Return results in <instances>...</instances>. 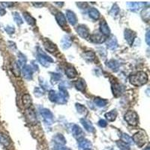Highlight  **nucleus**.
<instances>
[{
    "instance_id": "nucleus-1",
    "label": "nucleus",
    "mask_w": 150,
    "mask_h": 150,
    "mask_svg": "<svg viewBox=\"0 0 150 150\" xmlns=\"http://www.w3.org/2000/svg\"><path fill=\"white\" fill-rule=\"evenodd\" d=\"M130 83L135 86H141L148 81V75L144 71H138L129 77Z\"/></svg>"
},
{
    "instance_id": "nucleus-2",
    "label": "nucleus",
    "mask_w": 150,
    "mask_h": 150,
    "mask_svg": "<svg viewBox=\"0 0 150 150\" xmlns=\"http://www.w3.org/2000/svg\"><path fill=\"white\" fill-rule=\"evenodd\" d=\"M125 120L131 125L136 126L138 124V116L134 111H128L125 115Z\"/></svg>"
},
{
    "instance_id": "nucleus-3",
    "label": "nucleus",
    "mask_w": 150,
    "mask_h": 150,
    "mask_svg": "<svg viewBox=\"0 0 150 150\" xmlns=\"http://www.w3.org/2000/svg\"><path fill=\"white\" fill-rule=\"evenodd\" d=\"M132 140H133L134 143H136V145L139 148H141V147L145 145L146 141V134L143 132L140 131V132H137V133L134 135L133 137H132Z\"/></svg>"
},
{
    "instance_id": "nucleus-4",
    "label": "nucleus",
    "mask_w": 150,
    "mask_h": 150,
    "mask_svg": "<svg viewBox=\"0 0 150 150\" xmlns=\"http://www.w3.org/2000/svg\"><path fill=\"white\" fill-rule=\"evenodd\" d=\"M40 112H41V115L44 118V120L47 124H52L53 120V115L49 110L42 109L41 110Z\"/></svg>"
},
{
    "instance_id": "nucleus-5",
    "label": "nucleus",
    "mask_w": 150,
    "mask_h": 150,
    "mask_svg": "<svg viewBox=\"0 0 150 150\" xmlns=\"http://www.w3.org/2000/svg\"><path fill=\"white\" fill-rule=\"evenodd\" d=\"M124 36L128 45H132L134 41L135 37H136V34H135L134 32H133V31L131 30V29H125V30Z\"/></svg>"
},
{
    "instance_id": "nucleus-6",
    "label": "nucleus",
    "mask_w": 150,
    "mask_h": 150,
    "mask_svg": "<svg viewBox=\"0 0 150 150\" xmlns=\"http://www.w3.org/2000/svg\"><path fill=\"white\" fill-rule=\"evenodd\" d=\"M23 76L26 80H32L33 79V70L30 65H23L22 69Z\"/></svg>"
},
{
    "instance_id": "nucleus-7",
    "label": "nucleus",
    "mask_w": 150,
    "mask_h": 150,
    "mask_svg": "<svg viewBox=\"0 0 150 150\" xmlns=\"http://www.w3.org/2000/svg\"><path fill=\"white\" fill-rule=\"evenodd\" d=\"M77 30V33L80 36L83 38H88V36L89 35V31L88 29V28L86 26L83 25H80V26H77V28L76 29Z\"/></svg>"
},
{
    "instance_id": "nucleus-8",
    "label": "nucleus",
    "mask_w": 150,
    "mask_h": 150,
    "mask_svg": "<svg viewBox=\"0 0 150 150\" xmlns=\"http://www.w3.org/2000/svg\"><path fill=\"white\" fill-rule=\"evenodd\" d=\"M78 146L80 149L81 150H87L91 149L92 147V143L89 140H86L85 138H81L79 140L78 142Z\"/></svg>"
},
{
    "instance_id": "nucleus-9",
    "label": "nucleus",
    "mask_w": 150,
    "mask_h": 150,
    "mask_svg": "<svg viewBox=\"0 0 150 150\" xmlns=\"http://www.w3.org/2000/svg\"><path fill=\"white\" fill-rule=\"evenodd\" d=\"M56 20L58 23V24L61 27L65 28L67 27V21H66V18H65V15H64L61 12H59L57 13L56 15Z\"/></svg>"
},
{
    "instance_id": "nucleus-10",
    "label": "nucleus",
    "mask_w": 150,
    "mask_h": 150,
    "mask_svg": "<svg viewBox=\"0 0 150 150\" xmlns=\"http://www.w3.org/2000/svg\"><path fill=\"white\" fill-rule=\"evenodd\" d=\"M112 90L113 92V95H114L116 97H119L122 95L123 90H124V87L123 86H122L120 83H116L112 84Z\"/></svg>"
},
{
    "instance_id": "nucleus-11",
    "label": "nucleus",
    "mask_w": 150,
    "mask_h": 150,
    "mask_svg": "<svg viewBox=\"0 0 150 150\" xmlns=\"http://www.w3.org/2000/svg\"><path fill=\"white\" fill-rule=\"evenodd\" d=\"M90 39L92 42L97 43V44H101L105 41V36L103 35L101 33H96L90 36Z\"/></svg>"
},
{
    "instance_id": "nucleus-12",
    "label": "nucleus",
    "mask_w": 150,
    "mask_h": 150,
    "mask_svg": "<svg viewBox=\"0 0 150 150\" xmlns=\"http://www.w3.org/2000/svg\"><path fill=\"white\" fill-rule=\"evenodd\" d=\"M100 32L104 36H108L110 34V28L105 21H102L100 23Z\"/></svg>"
},
{
    "instance_id": "nucleus-13",
    "label": "nucleus",
    "mask_w": 150,
    "mask_h": 150,
    "mask_svg": "<svg viewBox=\"0 0 150 150\" xmlns=\"http://www.w3.org/2000/svg\"><path fill=\"white\" fill-rule=\"evenodd\" d=\"M66 17L68 19V21L70 23L71 25H75L77 23V17L73 11L70 10L66 11Z\"/></svg>"
},
{
    "instance_id": "nucleus-14",
    "label": "nucleus",
    "mask_w": 150,
    "mask_h": 150,
    "mask_svg": "<svg viewBox=\"0 0 150 150\" xmlns=\"http://www.w3.org/2000/svg\"><path fill=\"white\" fill-rule=\"evenodd\" d=\"M107 46L109 49L114 50L118 47V43L116 38L115 36H111L107 41Z\"/></svg>"
},
{
    "instance_id": "nucleus-15",
    "label": "nucleus",
    "mask_w": 150,
    "mask_h": 150,
    "mask_svg": "<svg viewBox=\"0 0 150 150\" xmlns=\"http://www.w3.org/2000/svg\"><path fill=\"white\" fill-rule=\"evenodd\" d=\"M71 132L73 136L76 137V138H80L82 137L83 131L77 125H74L73 126H72Z\"/></svg>"
},
{
    "instance_id": "nucleus-16",
    "label": "nucleus",
    "mask_w": 150,
    "mask_h": 150,
    "mask_svg": "<svg viewBox=\"0 0 150 150\" xmlns=\"http://www.w3.org/2000/svg\"><path fill=\"white\" fill-rule=\"evenodd\" d=\"M80 122H81V124L83 125V126L84 127V128H85L87 131H89V132H93V131H95V128H94V126L92 125V124L90 122L88 121V120H85V119H81V120H80Z\"/></svg>"
},
{
    "instance_id": "nucleus-17",
    "label": "nucleus",
    "mask_w": 150,
    "mask_h": 150,
    "mask_svg": "<svg viewBox=\"0 0 150 150\" xmlns=\"http://www.w3.org/2000/svg\"><path fill=\"white\" fill-rule=\"evenodd\" d=\"M65 74H66L67 77L70 79L74 78L77 75V71L75 70L74 68L72 66H68L65 68Z\"/></svg>"
},
{
    "instance_id": "nucleus-18",
    "label": "nucleus",
    "mask_w": 150,
    "mask_h": 150,
    "mask_svg": "<svg viewBox=\"0 0 150 150\" xmlns=\"http://www.w3.org/2000/svg\"><path fill=\"white\" fill-rule=\"evenodd\" d=\"M53 140H54V142L56 144H58L60 146H64L65 143H66V140H65V138L64 137L63 135L59 134H56V136L53 137Z\"/></svg>"
},
{
    "instance_id": "nucleus-19",
    "label": "nucleus",
    "mask_w": 150,
    "mask_h": 150,
    "mask_svg": "<svg viewBox=\"0 0 150 150\" xmlns=\"http://www.w3.org/2000/svg\"><path fill=\"white\" fill-rule=\"evenodd\" d=\"M0 143L4 146L8 147L11 145V140L7 135L3 133H0Z\"/></svg>"
},
{
    "instance_id": "nucleus-20",
    "label": "nucleus",
    "mask_w": 150,
    "mask_h": 150,
    "mask_svg": "<svg viewBox=\"0 0 150 150\" xmlns=\"http://www.w3.org/2000/svg\"><path fill=\"white\" fill-rule=\"evenodd\" d=\"M23 104L26 109H29L32 105V98L29 94H25L23 96Z\"/></svg>"
},
{
    "instance_id": "nucleus-21",
    "label": "nucleus",
    "mask_w": 150,
    "mask_h": 150,
    "mask_svg": "<svg viewBox=\"0 0 150 150\" xmlns=\"http://www.w3.org/2000/svg\"><path fill=\"white\" fill-rule=\"evenodd\" d=\"M26 119L29 120V122L31 123H35L36 122V116L34 111L32 110H28L26 112Z\"/></svg>"
},
{
    "instance_id": "nucleus-22",
    "label": "nucleus",
    "mask_w": 150,
    "mask_h": 150,
    "mask_svg": "<svg viewBox=\"0 0 150 150\" xmlns=\"http://www.w3.org/2000/svg\"><path fill=\"white\" fill-rule=\"evenodd\" d=\"M116 116H117V112H116V110H112L105 113L106 119L110 122L114 121L116 120Z\"/></svg>"
},
{
    "instance_id": "nucleus-23",
    "label": "nucleus",
    "mask_w": 150,
    "mask_h": 150,
    "mask_svg": "<svg viewBox=\"0 0 150 150\" xmlns=\"http://www.w3.org/2000/svg\"><path fill=\"white\" fill-rule=\"evenodd\" d=\"M107 65H108V67H109L110 68L111 70L115 71H116L119 69V68H120V64H119V62L114 59H111L110 61L108 62Z\"/></svg>"
},
{
    "instance_id": "nucleus-24",
    "label": "nucleus",
    "mask_w": 150,
    "mask_h": 150,
    "mask_svg": "<svg viewBox=\"0 0 150 150\" xmlns=\"http://www.w3.org/2000/svg\"><path fill=\"white\" fill-rule=\"evenodd\" d=\"M128 5L130 10L132 11H137L141 8L143 4L141 2H128Z\"/></svg>"
},
{
    "instance_id": "nucleus-25",
    "label": "nucleus",
    "mask_w": 150,
    "mask_h": 150,
    "mask_svg": "<svg viewBox=\"0 0 150 150\" xmlns=\"http://www.w3.org/2000/svg\"><path fill=\"white\" fill-rule=\"evenodd\" d=\"M45 47L47 50H48V51L50 52V53H53V52L57 50V48H56V45H55L54 44H53L51 41H46V42L45 43Z\"/></svg>"
},
{
    "instance_id": "nucleus-26",
    "label": "nucleus",
    "mask_w": 150,
    "mask_h": 150,
    "mask_svg": "<svg viewBox=\"0 0 150 150\" xmlns=\"http://www.w3.org/2000/svg\"><path fill=\"white\" fill-rule=\"evenodd\" d=\"M71 45V38L68 36H65L62 40V46L64 49H68L69 48Z\"/></svg>"
},
{
    "instance_id": "nucleus-27",
    "label": "nucleus",
    "mask_w": 150,
    "mask_h": 150,
    "mask_svg": "<svg viewBox=\"0 0 150 150\" xmlns=\"http://www.w3.org/2000/svg\"><path fill=\"white\" fill-rule=\"evenodd\" d=\"M23 17L26 20V22L31 25V26H34L35 24V20L34 17H33L29 14H28L27 12H24L23 13Z\"/></svg>"
},
{
    "instance_id": "nucleus-28",
    "label": "nucleus",
    "mask_w": 150,
    "mask_h": 150,
    "mask_svg": "<svg viewBox=\"0 0 150 150\" xmlns=\"http://www.w3.org/2000/svg\"><path fill=\"white\" fill-rule=\"evenodd\" d=\"M89 17L93 20H98L100 17V13L96 8H91L89 11Z\"/></svg>"
},
{
    "instance_id": "nucleus-29",
    "label": "nucleus",
    "mask_w": 150,
    "mask_h": 150,
    "mask_svg": "<svg viewBox=\"0 0 150 150\" xmlns=\"http://www.w3.org/2000/svg\"><path fill=\"white\" fill-rule=\"evenodd\" d=\"M76 109H77V112H78L79 113L84 115V116H86V115L88 113V110H87V109L86 108V107H84L82 104H76Z\"/></svg>"
},
{
    "instance_id": "nucleus-30",
    "label": "nucleus",
    "mask_w": 150,
    "mask_h": 150,
    "mask_svg": "<svg viewBox=\"0 0 150 150\" xmlns=\"http://www.w3.org/2000/svg\"><path fill=\"white\" fill-rule=\"evenodd\" d=\"M108 102V100L100 98H96L94 100V103H95L98 107H101V108L107 105Z\"/></svg>"
},
{
    "instance_id": "nucleus-31",
    "label": "nucleus",
    "mask_w": 150,
    "mask_h": 150,
    "mask_svg": "<svg viewBox=\"0 0 150 150\" xmlns=\"http://www.w3.org/2000/svg\"><path fill=\"white\" fill-rule=\"evenodd\" d=\"M74 86L76 87V89L81 92H83L85 90V83L81 80H77L76 82H74Z\"/></svg>"
},
{
    "instance_id": "nucleus-32",
    "label": "nucleus",
    "mask_w": 150,
    "mask_h": 150,
    "mask_svg": "<svg viewBox=\"0 0 150 150\" xmlns=\"http://www.w3.org/2000/svg\"><path fill=\"white\" fill-rule=\"evenodd\" d=\"M122 141L127 143V144H133L134 143L133 140H132L131 137L125 133H123L122 135Z\"/></svg>"
},
{
    "instance_id": "nucleus-33",
    "label": "nucleus",
    "mask_w": 150,
    "mask_h": 150,
    "mask_svg": "<svg viewBox=\"0 0 150 150\" xmlns=\"http://www.w3.org/2000/svg\"><path fill=\"white\" fill-rule=\"evenodd\" d=\"M13 17H14V21L17 23V25H21V24L23 23V19L21 18V15H20L17 12H14V13H13Z\"/></svg>"
},
{
    "instance_id": "nucleus-34",
    "label": "nucleus",
    "mask_w": 150,
    "mask_h": 150,
    "mask_svg": "<svg viewBox=\"0 0 150 150\" xmlns=\"http://www.w3.org/2000/svg\"><path fill=\"white\" fill-rule=\"evenodd\" d=\"M118 147L120 148V150H130V147L128 144L124 143L123 141H118L116 143Z\"/></svg>"
},
{
    "instance_id": "nucleus-35",
    "label": "nucleus",
    "mask_w": 150,
    "mask_h": 150,
    "mask_svg": "<svg viewBox=\"0 0 150 150\" xmlns=\"http://www.w3.org/2000/svg\"><path fill=\"white\" fill-rule=\"evenodd\" d=\"M119 12H120V8H119V7H118V5L115 4V5L112 6V9H111L110 14L112 16H116L118 15Z\"/></svg>"
},
{
    "instance_id": "nucleus-36",
    "label": "nucleus",
    "mask_w": 150,
    "mask_h": 150,
    "mask_svg": "<svg viewBox=\"0 0 150 150\" xmlns=\"http://www.w3.org/2000/svg\"><path fill=\"white\" fill-rule=\"evenodd\" d=\"M84 56H85L86 59L90 60V61L93 60L94 59H95V57H96L95 53H92V52H86V53H85Z\"/></svg>"
},
{
    "instance_id": "nucleus-37",
    "label": "nucleus",
    "mask_w": 150,
    "mask_h": 150,
    "mask_svg": "<svg viewBox=\"0 0 150 150\" xmlns=\"http://www.w3.org/2000/svg\"><path fill=\"white\" fill-rule=\"evenodd\" d=\"M60 78H61V76L59 74H53L51 78L52 83L54 84L56 83L60 80Z\"/></svg>"
},
{
    "instance_id": "nucleus-38",
    "label": "nucleus",
    "mask_w": 150,
    "mask_h": 150,
    "mask_svg": "<svg viewBox=\"0 0 150 150\" xmlns=\"http://www.w3.org/2000/svg\"><path fill=\"white\" fill-rule=\"evenodd\" d=\"M13 72L15 74V76H19L20 75V73H21L20 67H19V65L17 63L14 64V66H13Z\"/></svg>"
},
{
    "instance_id": "nucleus-39",
    "label": "nucleus",
    "mask_w": 150,
    "mask_h": 150,
    "mask_svg": "<svg viewBox=\"0 0 150 150\" xmlns=\"http://www.w3.org/2000/svg\"><path fill=\"white\" fill-rule=\"evenodd\" d=\"M19 62L21 65H25V63L26 62V58L22 53H20V55H19Z\"/></svg>"
},
{
    "instance_id": "nucleus-40",
    "label": "nucleus",
    "mask_w": 150,
    "mask_h": 150,
    "mask_svg": "<svg viewBox=\"0 0 150 150\" xmlns=\"http://www.w3.org/2000/svg\"><path fill=\"white\" fill-rule=\"evenodd\" d=\"M5 29L8 34H13V33H14V31H15V29H14V28L13 27V26H6V28H5Z\"/></svg>"
},
{
    "instance_id": "nucleus-41",
    "label": "nucleus",
    "mask_w": 150,
    "mask_h": 150,
    "mask_svg": "<svg viewBox=\"0 0 150 150\" xmlns=\"http://www.w3.org/2000/svg\"><path fill=\"white\" fill-rule=\"evenodd\" d=\"M98 125H99V126L101 127V128H104V127L107 126L108 123H107V122H106L105 120H101L98 122Z\"/></svg>"
},
{
    "instance_id": "nucleus-42",
    "label": "nucleus",
    "mask_w": 150,
    "mask_h": 150,
    "mask_svg": "<svg viewBox=\"0 0 150 150\" xmlns=\"http://www.w3.org/2000/svg\"><path fill=\"white\" fill-rule=\"evenodd\" d=\"M1 3H2V5L5 6V7H11V5H13L12 2H1Z\"/></svg>"
},
{
    "instance_id": "nucleus-43",
    "label": "nucleus",
    "mask_w": 150,
    "mask_h": 150,
    "mask_svg": "<svg viewBox=\"0 0 150 150\" xmlns=\"http://www.w3.org/2000/svg\"><path fill=\"white\" fill-rule=\"evenodd\" d=\"M146 41L147 45H149V32H147L146 35Z\"/></svg>"
},
{
    "instance_id": "nucleus-44",
    "label": "nucleus",
    "mask_w": 150,
    "mask_h": 150,
    "mask_svg": "<svg viewBox=\"0 0 150 150\" xmlns=\"http://www.w3.org/2000/svg\"><path fill=\"white\" fill-rule=\"evenodd\" d=\"M5 13H6V11H5L3 8L0 7V15L3 16Z\"/></svg>"
},
{
    "instance_id": "nucleus-45",
    "label": "nucleus",
    "mask_w": 150,
    "mask_h": 150,
    "mask_svg": "<svg viewBox=\"0 0 150 150\" xmlns=\"http://www.w3.org/2000/svg\"><path fill=\"white\" fill-rule=\"evenodd\" d=\"M58 150H71V149L68 148V147H62V146H60Z\"/></svg>"
},
{
    "instance_id": "nucleus-46",
    "label": "nucleus",
    "mask_w": 150,
    "mask_h": 150,
    "mask_svg": "<svg viewBox=\"0 0 150 150\" xmlns=\"http://www.w3.org/2000/svg\"><path fill=\"white\" fill-rule=\"evenodd\" d=\"M87 150H92V149H87Z\"/></svg>"
}]
</instances>
